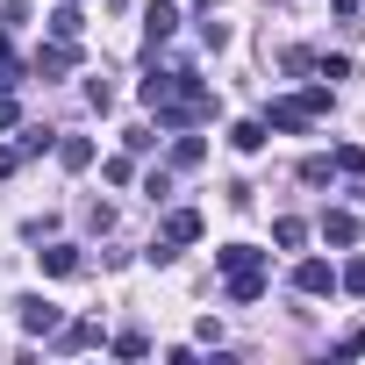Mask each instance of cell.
Here are the masks:
<instances>
[{"label":"cell","instance_id":"23","mask_svg":"<svg viewBox=\"0 0 365 365\" xmlns=\"http://www.w3.org/2000/svg\"><path fill=\"white\" fill-rule=\"evenodd\" d=\"M15 150H22V158H43V150H58V129H29Z\"/></svg>","mask_w":365,"mask_h":365},{"label":"cell","instance_id":"28","mask_svg":"<svg viewBox=\"0 0 365 365\" xmlns=\"http://www.w3.org/2000/svg\"><path fill=\"white\" fill-rule=\"evenodd\" d=\"M358 351H365V322H358V329H344V336H336V358H358Z\"/></svg>","mask_w":365,"mask_h":365},{"label":"cell","instance_id":"32","mask_svg":"<svg viewBox=\"0 0 365 365\" xmlns=\"http://www.w3.org/2000/svg\"><path fill=\"white\" fill-rule=\"evenodd\" d=\"M187 8H194V15H201V8H215V0H187Z\"/></svg>","mask_w":365,"mask_h":365},{"label":"cell","instance_id":"25","mask_svg":"<svg viewBox=\"0 0 365 365\" xmlns=\"http://www.w3.org/2000/svg\"><path fill=\"white\" fill-rule=\"evenodd\" d=\"M86 108L108 115V108H115V86H108V79H86Z\"/></svg>","mask_w":365,"mask_h":365},{"label":"cell","instance_id":"21","mask_svg":"<svg viewBox=\"0 0 365 365\" xmlns=\"http://www.w3.org/2000/svg\"><path fill=\"white\" fill-rule=\"evenodd\" d=\"M329 165H336L344 179H365V150H358V143H344V150H329Z\"/></svg>","mask_w":365,"mask_h":365},{"label":"cell","instance_id":"9","mask_svg":"<svg viewBox=\"0 0 365 365\" xmlns=\"http://www.w3.org/2000/svg\"><path fill=\"white\" fill-rule=\"evenodd\" d=\"M179 72H187V65H150V72L136 79V101H143V108H158V101L179 86Z\"/></svg>","mask_w":365,"mask_h":365},{"label":"cell","instance_id":"16","mask_svg":"<svg viewBox=\"0 0 365 365\" xmlns=\"http://www.w3.org/2000/svg\"><path fill=\"white\" fill-rule=\"evenodd\" d=\"M58 165L65 172H86L93 165V136H58Z\"/></svg>","mask_w":365,"mask_h":365},{"label":"cell","instance_id":"1","mask_svg":"<svg viewBox=\"0 0 365 365\" xmlns=\"http://www.w3.org/2000/svg\"><path fill=\"white\" fill-rule=\"evenodd\" d=\"M150 115H158V129H194V122H208V115H215V93H208L194 72H179V86H172Z\"/></svg>","mask_w":365,"mask_h":365},{"label":"cell","instance_id":"5","mask_svg":"<svg viewBox=\"0 0 365 365\" xmlns=\"http://www.w3.org/2000/svg\"><path fill=\"white\" fill-rule=\"evenodd\" d=\"M222 279H230V308H251V301H265L272 265H244V272H222Z\"/></svg>","mask_w":365,"mask_h":365},{"label":"cell","instance_id":"29","mask_svg":"<svg viewBox=\"0 0 365 365\" xmlns=\"http://www.w3.org/2000/svg\"><path fill=\"white\" fill-rule=\"evenodd\" d=\"M0 129H22V101L15 93H0Z\"/></svg>","mask_w":365,"mask_h":365},{"label":"cell","instance_id":"3","mask_svg":"<svg viewBox=\"0 0 365 365\" xmlns=\"http://www.w3.org/2000/svg\"><path fill=\"white\" fill-rule=\"evenodd\" d=\"M72 65H79V43H65V36H51V43H43V51L29 58V79H65Z\"/></svg>","mask_w":365,"mask_h":365},{"label":"cell","instance_id":"31","mask_svg":"<svg viewBox=\"0 0 365 365\" xmlns=\"http://www.w3.org/2000/svg\"><path fill=\"white\" fill-rule=\"evenodd\" d=\"M8 172H22V150H15V143H0V179H8Z\"/></svg>","mask_w":365,"mask_h":365},{"label":"cell","instance_id":"20","mask_svg":"<svg viewBox=\"0 0 365 365\" xmlns=\"http://www.w3.org/2000/svg\"><path fill=\"white\" fill-rule=\"evenodd\" d=\"M108 351L115 358H150V336L143 329H122V336H108Z\"/></svg>","mask_w":365,"mask_h":365},{"label":"cell","instance_id":"6","mask_svg":"<svg viewBox=\"0 0 365 365\" xmlns=\"http://www.w3.org/2000/svg\"><path fill=\"white\" fill-rule=\"evenodd\" d=\"M294 287H301L308 301H322V294H336V265H329V258H301V265H294Z\"/></svg>","mask_w":365,"mask_h":365},{"label":"cell","instance_id":"27","mask_svg":"<svg viewBox=\"0 0 365 365\" xmlns=\"http://www.w3.org/2000/svg\"><path fill=\"white\" fill-rule=\"evenodd\" d=\"M315 72H322V79L336 86V79H351V58H315Z\"/></svg>","mask_w":365,"mask_h":365},{"label":"cell","instance_id":"18","mask_svg":"<svg viewBox=\"0 0 365 365\" xmlns=\"http://www.w3.org/2000/svg\"><path fill=\"white\" fill-rule=\"evenodd\" d=\"M244 265H265V251L258 244H222L215 251V272H244Z\"/></svg>","mask_w":365,"mask_h":365},{"label":"cell","instance_id":"26","mask_svg":"<svg viewBox=\"0 0 365 365\" xmlns=\"http://www.w3.org/2000/svg\"><path fill=\"white\" fill-rule=\"evenodd\" d=\"M336 287H344V294H365V258H351V265L336 272Z\"/></svg>","mask_w":365,"mask_h":365},{"label":"cell","instance_id":"7","mask_svg":"<svg viewBox=\"0 0 365 365\" xmlns=\"http://www.w3.org/2000/svg\"><path fill=\"white\" fill-rule=\"evenodd\" d=\"M101 344V322H58L51 329V351H65V358H79V351H93Z\"/></svg>","mask_w":365,"mask_h":365},{"label":"cell","instance_id":"8","mask_svg":"<svg viewBox=\"0 0 365 365\" xmlns=\"http://www.w3.org/2000/svg\"><path fill=\"white\" fill-rule=\"evenodd\" d=\"M201 230H208V222H201V208H172V215H165V230H158V237H165V244H172V251H179V244H201Z\"/></svg>","mask_w":365,"mask_h":365},{"label":"cell","instance_id":"14","mask_svg":"<svg viewBox=\"0 0 365 365\" xmlns=\"http://www.w3.org/2000/svg\"><path fill=\"white\" fill-rule=\"evenodd\" d=\"M51 36H65V43H79V36H86V15H79V0L51 8Z\"/></svg>","mask_w":365,"mask_h":365},{"label":"cell","instance_id":"30","mask_svg":"<svg viewBox=\"0 0 365 365\" xmlns=\"http://www.w3.org/2000/svg\"><path fill=\"white\" fill-rule=\"evenodd\" d=\"M358 8H365V0H329V15H336V22H358Z\"/></svg>","mask_w":365,"mask_h":365},{"label":"cell","instance_id":"12","mask_svg":"<svg viewBox=\"0 0 365 365\" xmlns=\"http://www.w3.org/2000/svg\"><path fill=\"white\" fill-rule=\"evenodd\" d=\"M15 86H29V65L15 58V36L0 29V93H15Z\"/></svg>","mask_w":365,"mask_h":365},{"label":"cell","instance_id":"10","mask_svg":"<svg viewBox=\"0 0 365 365\" xmlns=\"http://www.w3.org/2000/svg\"><path fill=\"white\" fill-rule=\"evenodd\" d=\"M179 22H187V15H179L172 0H150V8H143V36H150V43H165V36H179Z\"/></svg>","mask_w":365,"mask_h":365},{"label":"cell","instance_id":"22","mask_svg":"<svg viewBox=\"0 0 365 365\" xmlns=\"http://www.w3.org/2000/svg\"><path fill=\"white\" fill-rule=\"evenodd\" d=\"M194 29H201V43H208V51H222V43H230V22H215L208 8H201V22H194Z\"/></svg>","mask_w":365,"mask_h":365},{"label":"cell","instance_id":"15","mask_svg":"<svg viewBox=\"0 0 365 365\" xmlns=\"http://www.w3.org/2000/svg\"><path fill=\"white\" fill-rule=\"evenodd\" d=\"M265 136H272V129H265V115H244V122H230V143H237V150H265Z\"/></svg>","mask_w":365,"mask_h":365},{"label":"cell","instance_id":"13","mask_svg":"<svg viewBox=\"0 0 365 365\" xmlns=\"http://www.w3.org/2000/svg\"><path fill=\"white\" fill-rule=\"evenodd\" d=\"M201 158H208V143H201L194 129H172V165H179V172H194Z\"/></svg>","mask_w":365,"mask_h":365},{"label":"cell","instance_id":"4","mask_svg":"<svg viewBox=\"0 0 365 365\" xmlns=\"http://www.w3.org/2000/svg\"><path fill=\"white\" fill-rule=\"evenodd\" d=\"M15 322H22L29 336H51L65 315H58V301H43V294H15Z\"/></svg>","mask_w":365,"mask_h":365},{"label":"cell","instance_id":"17","mask_svg":"<svg viewBox=\"0 0 365 365\" xmlns=\"http://www.w3.org/2000/svg\"><path fill=\"white\" fill-rule=\"evenodd\" d=\"M36 265H43L51 279H72V272H79V251H72V244H51V251H36Z\"/></svg>","mask_w":365,"mask_h":365},{"label":"cell","instance_id":"11","mask_svg":"<svg viewBox=\"0 0 365 365\" xmlns=\"http://www.w3.org/2000/svg\"><path fill=\"white\" fill-rule=\"evenodd\" d=\"M358 230H365V222H358L351 208H329V215H322V244H336V251H351V244H358Z\"/></svg>","mask_w":365,"mask_h":365},{"label":"cell","instance_id":"19","mask_svg":"<svg viewBox=\"0 0 365 365\" xmlns=\"http://www.w3.org/2000/svg\"><path fill=\"white\" fill-rule=\"evenodd\" d=\"M272 244H279V251H301V244H308V222H301V215H279V222H272Z\"/></svg>","mask_w":365,"mask_h":365},{"label":"cell","instance_id":"24","mask_svg":"<svg viewBox=\"0 0 365 365\" xmlns=\"http://www.w3.org/2000/svg\"><path fill=\"white\" fill-rule=\"evenodd\" d=\"M301 179H308V187H329L336 165H329V158H301Z\"/></svg>","mask_w":365,"mask_h":365},{"label":"cell","instance_id":"2","mask_svg":"<svg viewBox=\"0 0 365 365\" xmlns=\"http://www.w3.org/2000/svg\"><path fill=\"white\" fill-rule=\"evenodd\" d=\"M315 122H322V115H315V108H308V86H301V93H287V101H272V108H265V129H279V136H301V129H315Z\"/></svg>","mask_w":365,"mask_h":365}]
</instances>
